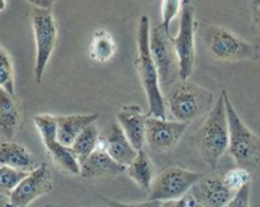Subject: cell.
<instances>
[{
  "label": "cell",
  "mask_w": 260,
  "mask_h": 207,
  "mask_svg": "<svg viewBox=\"0 0 260 207\" xmlns=\"http://www.w3.org/2000/svg\"><path fill=\"white\" fill-rule=\"evenodd\" d=\"M150 35H151L150 19L147 15H142L140 19L139 31H137L136 63L147 102H149L147 116L167 120V108H165V99L162 96L161 86H160L159 74H157V69L151 56V51H150Z\"/></svg>",
  "instance_id": "cell-1"
},
{
  "label": "cell",
  "mask_w": 260,
  "mask_h": 207,
  "mask_svg": "<svg viewBox=\"0 0 260 207\" xmlns=\"http://www.w3.org/2000/svg\"><path fill=\"white\" fill-rule=\"evenodd\" d=\"M225 92L222 91L220 94L205 124L194 135V141L201 157L212 169L217 168L222 155L226 150H229V124L225 107Z\"/></svg>",
  "instance_id": "cell-2"
},
{
  "label": "cell",
  "mask_w": 260,
  "mask_h": 207,
  "mask_svg": "<svg viewBox=\"0 0 260 207\" xmlns=\"http://www.w3.org/2000/svg\"><path fill=\"white\" fill-rule=\"evenodd\" d=\"M168 106L175 121L189 124L210 113L213 93L189 80L178 81L168 93Z\"/></svg>",
  "instance_id": "cell-3"
},
{
  "label": "cell",
  "mask_w": 260,
  "mask_h": 207,
  "mask_svg": "<svg viewBox=\"0 0 260 207\" xmlns=\"http://www.w3.org/2000/svg\"><path fill=\"white\" fill-rule=\"evenodd\" d=\"M225 107L229 124V153L239 168H256L260 165V137L243 122L234 108L228 92Z\"/></svg>",
  "instance_id": "cell-4"
},
{
  "label": "cell",
  "mask_w": 260,
  "mask_h": 207,
  "mask_svg": "<svg viewBox=\"0 0 260 207\" xmlns=\"http://www.w3.org/2000/svg\"><path fill=\"white\" fill-rule=\"evenodd\" d=\"M203 41L211 57L223 63L256 60L259 47L243 40L230 29L218 25H210L205 31Z\"/></svg>",
  "instance_id": "cell-5"
},
{
  "label": "cell",
  "mask_w": 260,
  "mask_h": 207,
  "mask_svg": "<svg viewBox=\"0 0 260 207\" xmlns=\"http://www.w3.org/2000/svg\"><path fill=\"white\" fill-rule=\"evenodd\" d=\"M32 27L36 41L35 79L37 83H41L57 41V25L52 9H40L33 7Z\"/></svg>",
  "instance_id": "cell-6"
},
{
  "label": "cell",
  "mask_w": 260,
  "mask_h": 207,
  "mask_svg": "<svg viewBox=\"0 0 260 207\" xmlns=\"http://www.w3.org/2000/svg\"><path fill=\"white\" fill-rule=\"evenodd\" d=\"M202 174L180 167H169L155 177L149 191L150 201H175L185 197L202 180Z\"/></svg>",
  "instance_id": "cell-7"
},
{
  "label": "cell",
  "mask_w": 260,
  "mask_h": 207,
  "mask_svg": "<svg viewBox=\"0 0 260 207\" xmlns=\"http://www.w3.org/2000/svg\"><path fill=\"white\" fill-rule=\"evenodd\" d=\"M172 38L170 32L162 27L161 23L155 25L150 35V51L157 69L161 88H170L180 78L179 61Z\"/></svg>",
  "instance_id": "cell-8"
},
{
  "label": "cell",
  "mask_w": 260,
  "mask_h": 207,
  "mask_svg": "<svg viewBox=\"0 0 260 207\" xmlns=\"http://www.w3.org/2000/svg\"><path fill=\"white\" fill-rule=\"evenodd\" d=\"M36 129L38 130L48 155L62 172L73 175H80V162L73 149L61 144L57 140V122L56 116L37 114L33 117Z\"/></svg>",
  "instance_id": "cell-9"
},
{
  "label": "cell",
  "mask_w": 260,
  "mask_h": 207,
  "mask_svg": "<svg viewBox=\"0 0 260 207\" xmlns=\"http://www.w3.org/2000/svg\"><path fill=\"white\" fill-rule=\"evenodd\" d=\"M173 40L178 61H179V75L182 80H188L193 74L196 63V19L194 8L188 0L182 4L179 31Z\"/></svg>",
  "instance_id": "cell-10"
},
{
  "label": "cell",
  "mask_w": 260,
  "mask_h": 207,
  "mask_svg": "<svg viewBox=\"0 0 260 207\" xmlns=\"http://www.w3.org/2000/svg\"><path fill=\"white\" fill-rule=\"evenodd\" d=\"M52 174L47 165L41 164L14 188L5 207H28L35 200L52 192Z\"/></svg>",
  "instance_id": "cell-11"
},
{
  "label": "cell",
  "mask_w": 260,
  "mask_h": 207,
  "mask_svg": "<svg viewBox=\"0 0 260 207\" xmlns=\"http://www.w3.org/2000/svg\"><path fill=\"white\" fill-rule=\"evenodd\" d=\"M187 124L179 121H169L157 117L147 116L146 119V144L152 152L167 153L174 149L182 140Z\"/></svg>",
  "instance_id": "cell-12"
},
{
  "label": "cell",
  "mask_w": 260,
  "mask_h": 207,
  "mask_svg": "<svg viewBox=\"0 0 260 207\" xmlns=\"http://www.w3.org/2000/svg\"><path fill=\"white\" fill-rule=\"evenodd\" d=\"M192 197L203 207H226L236 193L226 185L223 175L203 177L190 191Z\"/></svg>",
  "instance_id": "cell-13"
},
{
  "label": "cell",
  "mask_w": 260,
  "mask_h": 207,
  "mask_svg": "<svg viewBox=\"0 0 260 207\" xmlns=\"http://www.w3.org/2000/svg\"><path fill=\"white\" fill-rule=\"evenodd\" d=\"M101 140L112 159L124 168L134 162L139 153L132 146L118 122L109 124L101 135Z\"/></svg>",
  "instance_id": "cell-14"
},
{
  "label": "cell",
  "mask_w": 260,
  "mask_h": 207,
  "mask_svg": "<svg viewBox=\"0 0 260 207\" xmlns=\"http://www.w3.org/2000/svg\"><path fill=\"white\" fill-rule=\"evenodd\" d=\"M123 172H126V168L112 159L111 155L104 149L101 139L96 149L80 164V175L84 180H99Z\"/></svg>",
  "instance_id": "cell-15"
},
{
  "label": "cell",
  "mask_w": 260,
  "mask_h": 207,
  "mask_svg": "<svg viewBox=\"0 0 260 207\" xmlns=\"http://www.w3.org/2000/svg\"><path fill=\"white\" fill-rule=\"evenodd\" d=\"M146 119L147 114L142 113L136 104L122 107L117 114V122L137 152L144 149L146 144Z\"/></svg>",
  "instance_id": "cell-16"
},
{
  "label": "cell",
  "mask_w": 260,
  "mask_h": 207,
  "mask_svg": "<svg viewBox=\"0 0 260 207\" xmlns=\"http://www.w3.org/2000/svg\"><path fill=\"white\" fill-rule=\"evenodd\" d=\"M0 164L27 173L33 172L41 165L23 145L12 140L0 142Z\"/></svg>",
  "instance_id": "cell-17"
},
{
  "label": "cell",
  "mask_w": 260,
  "mask_h": 207,
  "mask_svg": "<svg viewBox=\"0 0 260 207\" xmlns=\"http://www.w3.org/2000/svg\"><path fill=\"white\" fill-rule=\"evenodd\" d=\"M99 113L90 114H69L56 116L57 122V140L65 146L71 147L79 135L91 124H95Z\"/></svg>",
  "instance_id": "cell-18"
},
{
  "label": "cell",
  "mask_w": 260,
  "mask_h": 207,
  "mask_svg": "<svg viewBox=\"0 0 260 207\" xmlns=\"http://www.w3.org/2000/svg\"><path fill=\"white\" fill-rule=\"evenodd\" d=\"M126 173L140 188L149 192L155 180V168L146 150L142 149L137 153L134 162L126 168Z\"/></svg>",
  "instance_id": "cell-19"
},
{
  "label": "cell",
  "mask_w": 260,
  "mask_h": 207,
  "mask_svg": "<svg viewBox=\"0 0 260 207\" xmlns=\"http://www.w3.org/2000/svg\"><path fill=\"white\" fill-rule=\"evenodd\" d=\"M20 113L14 96L0 89V132L8 140L12 139L19 126Z\"/></svg>",
  "instance_id": "cell-20"
},
{
  "label": "cell",
  "mask_w": 260,
  "mask_h": 207,
  "mask_svg": "<svg viewBox=\"0 0 260 207\" xmlns=\"http://www.w3.org/2000/svg\"><path fill=\"white\" fill-rule=\"evenodd\" d=\"M117 45L111 33L106 29H96L93 33L89 55L96 63H107L116 55Z\"/></svg>",
  "instance_id": "cell-21"
},
{
  "label": "cell",
  "mask_w": 260,
  "mask_h": 207,
  "mask_svg": "<svg viewBox=\"0 0 260 207\" xmlns=\"http://www.w3.org/2000/svg\"><path fill=\"white\" fill-rule=\"evenodd\" d=\"M99 139H101V134L98 131V127L95 124H91L79 135L78 139L73 144L71 149H73L74 154L76 155L78 160L81 163L96 149L98 146Z\"/></svg>",
  "instance_id": "cell-22"
},
{
  "label": "cell",
  "mask_w": 260,
  "mask_h": 207,
  "mask_svg": "<svg viewBox=\"0 0 260 207\" xmlns=\"http://www.w3.org/2000/svg\"><path fill=\"white\" fill-rule=\"evenodd\" d=\"M0 89L15 96L14 68L9 53L2 45H0Z\"/></svg>",
  "instance_id": "cell-23"
},
{
  "label": "cell",
  "mask_w": 260,
  "mask_h": 207,
  "mask_svg": "<svg viewBox=\"0 0 260 207\" xmlns=\"http://www.w3.org/2000/svg\"><path fill=\"white\" fill-rule=\"evenodd\" d=\"M29 173L13 169L0 164V196H8L14 191V188L24 180Z\"/></svg>",
  "instance_id": "cell-24"
},
{
  "label": "cell",
  "mask_w": 260,
  "mask_h": 207,
  "mask_svg": "<svg viewBox=\"0 0 260 207\" xmlns=\"http://www.w3.org/2000/svg\"><path fill=\"white\" fill-rule=\"evenodd\" d=\"M223 175V181L226 182V185L231 188L235 193H238L239 191L243 187H245L246 185L250 183V173L248 172V169H244V168H235V169H231L229 172H226Z\"/></svg>",
  "instance_id": "cell-25"
},
{
  "label": "cell",
  "mask_w": 260,
  "mask_h": 207,
  "mask_svg": "<svg viewBox=\"0 0 260 207\" xmlns=\"http://www.w3.org/2000/svg\"><path fill=\"white\" fill-rule=\"evenodd\" d=\"M183 2L179 0H164L161 2V25L170 32V23L182 12Z\"/></svg>",
  "instance_id": "cell-26"
},
{
  "label": "cell",
  "mask_w": 260,
  "mask_h": 207,
  "mask_svg": "<svg viewBox=\"0 0 260 207\" xmlns=\"http://www.w3.org/2000/svg\"><path fill=\"white\" fill-rule=\"evenodd\" d=\"M249 200H250V183L241 188L226 207H249Z\"/></svg>",
  "instance_id": "cell-27"
},
{
  "label": "cell",
  "mask_w": 260,
  "mask_h": 207,
  "mask_svg": "<svg viewBox=\"0 0 260 207\" xmlns=\"http://www.w3.org/2000/svg\"><path fill=\"white\" fill-rule=\"evenodd\" d=\"M111 207H162V202L159 201H145V202H136V203H121L114 202V201H107Z\"/></svg>",
  "instance_id": "cell-28"
},
{
  "label": "cell",
  "mask_w": 260,
  "mask_h": 207,
  "mask_svg": "<svg viewBox=\"0 0 260 207\" xmlns=\"http://www.w3.org/2000/svg\"><path fill=\"white\" fill-rule=\"evenodd\" d=\"M251 28L255 33L260 35V2L253 3V22Z\"/></svg>",
  "instance_id": "cell-29"
},
{
  "label": "cell",
  "mask_w": 260,
  "mask_h": 207,
  "mask_svg": "<svg viewBox=\"0 0 260 207\" xmlns=\"http://www.w3.org/2000/svg\"><path fill=\"white\" fill-rule=\"evenodd\" d=\"M162 207H189V195L180 198V200L162 202Z\"/></svg>",
  "instance_id": "cell-30"
},
{
  "label": "cell",
  "mask_w": 260,
  "mask_h": 207,
  "mask_svg": "<svg viewBox=\"0 0 260 207\" xmlns=\"http://www.w3.org/2000/svg\"><path fill=\"white\" fill-rule=\"evenodd\" d=\"M29 3L33 7L40 8V9H52V5L55 4V2H51V0H33Z\"/></svg>",
  "instance_id": "cell-31"
},
{
  "label": "cell",
  "mask_w": 260,
  "mask_h": 207,
  "mask_svg": "<svg viewBox=\"0 0 260 207\" xmlns=\"http://www.w3.org/2000/svg\"><path fill=\"white\" fill-rule=\"evenodd\" d=\"M189 207H203L201 203H198L194 198L192 197V195H189Z\"/></svg>",
  "instance_id": "cell-32"
},
{
  "label": "cell",
  "mask_w": 260,
  "mask_h": 207,
  "mask_svg": "<svg viewBox=\"0 0 260 207\" xmlns=\"http://www.w3.org/2000/svg\"><path fill=\"white\" fill-rule=\"evenodd\" d=\"M5 8H7V2H5V0H0V12L4 10Z\"/></svg>",
  "instance_id": "cell-33"
}]
</instances>
